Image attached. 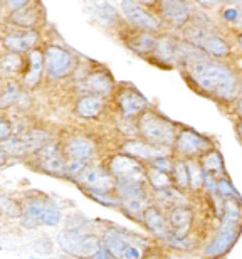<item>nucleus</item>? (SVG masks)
Instances as JSON below:
<instances>
[{
    "label": "nucleus",
    "mask_w": 242,
    "mask_h": 259,
    "mask_svg": "<svg viewBox=\"0 0 242 259\" xmlns=\"http://www.w3.org/2000/svg\"><path fill=\"white\" fill-rule=\"evenodd\" d=\"M237 42H239V48L242 49V32L239 34V37H237Z\"/></svg>",
    "instance_id": "79ce46f5"
},
{
    "label": "nucleus",
    "mask_w": 242,
    "mask_h": 259,
    "mask_svg": "<svg viewBox=\"0 0 242 259\" xmlns=\"http://www.w3.org/2000/svg\"><path fill=\"white\" fill-rule=\"evenodd\" d=\"M237 115L240 116V120H242V96L239 98V103H237Z\"/></svg>",
    "instance_id": "ea45409f"
},
{
    "label": "nucleus",
    "mask_w": 242,
    "mask_h": 259,
    "mask_svg": "<svg viewBox=\"0 0 242 259\" xmlns=\"http://www.w3.org/2000/svg\"><path fill=\"white\" fill-rule=\"evenodd\" d=\"M173 147L183 157H197V155H202L210 150V142L192 130H183V132L177 133Z\"/></svg>",
    "instance_id": "f8f14e48"
},
{
    "label": "nucleus",
    "mask_w": 242,
    "mask_h": 259,
    "mask_svg": "<svg viewBox=\"0 0 242 259\" xmlns=\"http://www.w3.org/2000/svg\"><path fill=\"white\" fill-rule=\"evenodd\" d=\"M167 219H168L170 229H172L175 236H178V237L188 236V231H190V227H192L193 214L187 205L183 204V205L172 207Z\"/></svg>",
    "instance_id": "a211bd4d"
},
{
    "label": "nucleus",
    "mask_w": 242,
    "mask_h": 259,
    "mask_svg": "<svg viewBox=\"0 0 242 259\" xmlns=\"http://www.w3.org/2000/svg\"><path fill=\"white\" fill-rule=\"evenodd\" d=\"M0 212L7 217H15V219H19L22 215L20 205L15 200L9 199V197H0Z\"/></svg>",
    "instance_id": "473e14b6"
},
{
    "label": "nucleus",
    "mask_w": 242,
    "mask_h": 259,
    "mask_svg": "<svg viewBox=\"0 0 242 259\" xmlns=\"http://www.w3.org/2000/svg\"><path fill=\"white\" fill-rule=\"evenodd\" d=\"M143 222H145L147 229L150 231L153 236H157L158 239L167 242L168 237L172 236V229H170L168 219L155 205H148L145 209V212H143Z\"/></svg>",
    "instance_id": "dca6fc26"
},
{
    "label": "nucleus",
    "mask_w": 242,
    "mask_h": 259,
    "mask_svg": "<svg viewBox=\"0 0 242 259\" xmlns=\"http://www.w3.org/2000/svg\"><path fill=\"white\" fill-rule=\"evenodd\" d=\"M147 182L152 185L153 190H162L167 187H172L173 185V179L170 172H165V170L150 167L147 172Z\"/></svg>",
    "instance_id": "bb28decb"
},
{
    "label": "nucleus",
    "mask_w": 242,
    "mask_h": 259,
    "mask_svg": "<svg viewBox=\"0 0 242 259\" xmlns=\"http://www.w3.org/2000/svg\"><path fill=\"white\" fill-rule=\"evenodd\" d=\"M103 246L110 252L111 257L123 259H138L143 256L145 241L138 236H133L130 232L110 229L103 236Z\"/></svg>",
    "instance_id": "20e7f679"
},
{
    "label": "nucleus",
    "mask_w": 242,
    "mask_h": 259,
    "mask_svg": "<svg viewBox=\"0 0 242 259\" xmlns=\"http://www.w3.org/2000/svg\"><path fill=\"white\" fill-rule=\"evenodd\" d=\"M200 165H202V170L205 174H210V175H214V177H217V175H225L224 160L217 150H214V148H210L205 153H202Z\"/></svg>",
    "instance_id": "393cba45"
},
{
    "label": "nucleus",
    "mask_w": 242,
    "mask_h": 259,
    "mask_svg": "<svg viewBox=\"0 0 242 259\" xmlns=\"http://www.w3.org/2000/svg\"><path fill=\"white\" fill-rule=\"evenodd\" d=\"M240 232V226H225L220 224L219 234L214 237V241L210 242L207 247V256L215 257V256H224L230 247L235 244Z\"/></svg>",
    "instance_id": "2eb2a0df"
},
{
    "label": "nucleus",
    "mask_w": 242,
    "mask_h": 259,
    "mask_svg": "<svg viewBox=\"0 0 242 259\" xmlns=\"http://www.w3.org/2000/svg\"><path fill=\"white\" fill-rule=\"evenodd\" d=\"M87 194H108L116 190V179L108 168H101L94 163H87V167L82 170V174L76 180Z\"/></svg>",
    "instance_id": "423d86ee"
},
{
    "label": "nucleus",
    "mask_w": 242,
    "mask_h": 259,
    "mask_svg": "<svg viewBox=\"0 0 242 259\" xmlns=\"http://www.w3.org/2000/svg\"><path fill=\"white\" fill-rule=\"evenodd\" d=\"M135 2H140L143 5H153V4L157 2V0H135Z\"/></svg>",
    "instance_id": "a19ab883"
},
{
    "label": "nucleus",
    "mask_w": 242,
    "mask_h": 259,
    "mask_svg": "<svg viewBox=\"0 0 242 259\" xmlns=\"http://www.w3.org/2000/svg\"><path fill=\"white\" fill-rule=\"evenodd\" d=\"M39 40V32L34 29H22V30H15V32H9L4 35V48L10 51V53H27L35 48Z\"/></svg>",
    "instance_id": "4468645a"
},
{
    "label": "nucleus",
    "mask_w": 242,
    "mask_h": 259,
    "mask_svg": "<svg viewBox=\"0 0 242 259\" xmlns=\"http://www.w3.org/2000/svg\"><path fill=\"white\" fill-rule=\"evenodd\" d=\"M58 244L64 252L78 257H111L106 247L103 246V241L92 236L91 232L69 227L66 231H61L58 234Z\"/></svg>",
    "instance_id": "f03ea898"
},
{
    "label": "nucleus",
    "mask_w": 242,
    "mask_h": 259,
    "mask_svg": "<svg viewBox=\"0 0 242 259\" xmlns=\"http://www.w3.org/2000/svg\"><path fill=\"white\" fill-rule=\"evenodd\" d=\"M19 98H20L19 88L15 86V84H9L7 90H5L2 95H0V108H2V110H5V108L14 106L15 103L19 101Z\"/></svg>",
    "instance_id": "2f4dec72"
},
{
    "label": "nucleus",
    "mask_w": 242,
    "mask_h": 259,
    "mask_svg": "<svg viewBox=\"0 0 242 259\" xmlns=\"http://www.w3.org/2000/svg\"><path fill=\"white\" fill-rule=\"evenodd\" d=\"M123 152L131 155L138 160H145V162L150 163L152 160H155L162 155H167V150L165 148H158L155 145L148 143V142H138V140H130L123 145Z\"/></svg>",
    "instance_id": "6ab92c4d"
},
{
    "label": "nucleus",
    "mask_w": 242,
    "mask_h": 259,
    "mask_svg": "<svg viewBox=\"0 0 242 259\" xmlns=\"http://www.w3.org/2000/svg\"><path fill=\"white\" fill-rule=\"evenodd\" d=\"M66 155L61 152L59 145L45 142L37 150V163L40 170L51 175H64L66 172Z\"/></svg>",
    "instance_id": "9b49d317"
},
{
    "label": "nucleus",
    "mask_w": 242,
    "mask_h": 259,
    "mask_svg": "<svg viewBox=\"0 0 242 259\" xmlns=\"http://www.w3.org/2000/svg\"><path fill=\"white\" fill-rule=\"evenodd\" d=\"M158 7L163 19L172 27H183L192 15V9L187 0H158Z\"/></svg>",
    "instance_id": "ddd939ff"
},
{
    "label": "nucleus",
    "mask_w": 242,
    "mask_h": 259,
    "mask_svg": "<svg viewBox=\"0 0 242 259\" xmlns=\"http://www.w3.org/2000/svg\"><path fill=\"white\" fill-rule=\"evenodd\" d=\"M108 170L113 174L116 182H128V180H143L147 179V170L141 162L131 155H115L110 160Z\"/></svg>",
    "instance_id": "1a4fd4ad"
},
{
    "label": "nucleus",
    "mask_w": 242,
    "mask_h": 259,
    "mask_svg": "<svg viewBox=\"0 0 242 259\" xmlns=\"http://www.w3.org/2000/svg\"><path fill=\"white\" fill-rule=\"evenodd\" d=\"M138 133L145 142L155 145L158 148H172L175 145V138H177V132L175 126L165 118L158 116L157 113L143 111L138 120Z\"/></svg>",
    "instance_id": "7ed1b4c3"
},
{
    "label": "nucleus",
    "mask_w": 242,
    "mask_h": 259,
    "mask_svg": "<svg viewBox=\"0 0 242 259\" xmlns=\"http://www.w3.org/2000/svg\"><path fill=\"white\" fill-rule=\"evenodd\" d=\"M217 192H219V195H222L224 199H235V200L242 202L240 194L237 192V190H235L234 185L230 184L225 177H222V179H220L219 182H217Z\"/></svg>",
    "instance_id": "72a5a7b5"
},
{
    "label": "nucleus",
    "mask_w": 242,
    "mask_h": 259,
    "mask_svg": "<svg viewBox=\"0 0 242 259\" xmlns=\"http://www.w3.org/2000/svg\"><path fill=\"white\" fill-rule=\"evenodd\" d=\"M14 135L12 130V123H10L7 118L0 116V142H7V140Z\"/></svg>",
    "instance_id": "c9c22d12"
},
{
    "label": "nucleus",
    "mask_w": 242,
    "mask_h": 259,
    "mask_svg": "<svg viewBox=\"0 0 242 259\" xmlns=\"http://www.w3.org/2000/svg\"><path fill=\"white\" fill-rule=\"evenodd\" d=\"M187 37L190 44H193L195 48H199L207 56H212V58L222 59L225 56L230 54L229 44L225 42L220 35L214 34L210 29H205L202 25H197V27L190 29L187 32Z\"/></svg>",
    "instance_id": "39448f33"
},
{
    "label": "nucleus",
    "mask_w": 242,
    "mask_h": 259,
    "mask_svg": "<svg viewBox=\"0 0 242 259\" xmlns=\"http://www.w3.org/2000/svg\"><path fill=\"white\" fill-rule=\"evenodd\" d=\"M121 10L128 19V22L138 30H145V32L153 34L162 29V20L155 14H152L147 9V5L135 2V0H123Z\"/></svg>",
    "instance_id": "6e6552de"
},
{
    "label": "nucleus",
    "mask_w": 242,
    "mask_h": 259,
    "mask_svg": "<svg viewBox=\"0 0 242 259\" xmlns=\"http://www.w3.org/2000/svg\"><path fill=\"white\" fill-rule=\"evenodd\" d=\"M178 59H182L188 69V77L200 90L220 101L230 103L239 96L240 82L229 66L207 56L193 44H180Z\"/></svg>",
    "instance_id": "f257e3e1"
},
{
    "label": "nucleus",
    "mask_w": 242,
    "mask_h": 259,
    "mask_svg": "<svg viewBox=\"0 0 242 259\" xmlns=\"http://www.w3.org/2000/svg\"><path fill=\"white\" fill-rule=\"evenodd\" d=\"M82 90L86 93H92V95H100L103 98H106L113 93V79L108 72L96 71L84 79Z\"/></svg>",
    "instance_id": "4be33fe9"
},
{
    "label": "nucleus",
    "mask_w": 242,
    "mask_h": 259,
    "mask_svg": "<svg viewBox=\"0 0 242 259\" xmlns=\"http://www.w3.org/2000/svg\"><path fill=\"white\" fill-rule=\"evenodd\" d=\"M24 69V59L19 53H9L0 58V71L5 74H17Z\"/></svg>",
    "instance_id": "c85d7f7f"
},
{
    "label": "nucleus",
    "mask_w": 242,
    "mask_h": 259,
    "mask_svg": "<svg viewBox=\"0 0 242 259\" xmlns=\"http://www.w3.org/2000/svg\"><path fill=\"white\" fill-rule=\"evenodd\" d=\"M187 168H188V189L192 190H200L204 187V170L202 165L195 163L192 160L187 162Z\"/></svg>",
    "instance_id": "7c9ffc66"
},
{
    "label": "nucleus",
    "mask_w": 242,
    "mask_h": 259,
    "mask_svg": "<svg viewBox=\"0 0 242 259\" xmlns=\"http://www.w3.org/2000/svg\"><path fill=\"white\" fill-rule=\"evenodd\" d=\"M237 132H239V137L242 138V123H240V125L237 126Z\"/></svg>",
    "instance_id": "37998d69"
},
{
    "label": "nucleus",
    "mask_w": 242,
    "mask_h": 259,
    "mask_svg": "<svg viewBox=\"0 0 242 259\" xmlns=\"http://www.w3.org/2000/svg\"><path fill=\"white\" fill-rule=\"evenodd\" d=\"M61 222V212L58 207L45 202L44 207V215H42V224L44 226H58Z\"/></svg>",
    "instance_id": "f704fd0d"
},
{
    "label": "nucleus",
    "mask_w": 242,
    "mask_h": 259,
    "mask_svg": "<svg viewBox=\"0 0 242 259\" xmlns=\"http://www.w3.org/2000/svg\"><path fill=\"white\" fill-rule=\"evenodd\" d=\"M44 66L51 79H63L74 69V59L71 53L59 46H49L44 53Z\"/></svg>",
    "instance_id": "9d476101"
},
{
    "label": "nucleus",
    "mask_w": 242,
    "mask_h": 259,
    "mask_svg": "<svg viewBox=\"0 0 242 259\" xmlns=\"http://www.w3.org/2000/svg\"><path fill=\"white\" fill-rule=\"evenodd\" d=\"M172 179H173V185L180 190L188 189V168H187V162L183 160H178V162L173 163L172 167Z\"/></svg>",
    "instance_id": "c756f323"
},
{
    "label": "nucleus",
    "mask_w": 242,
    "mask_h": 259,
    "mask_svg": "<svg viewBox=\"0 0 242 259\" xmlns=\"http://www.w3.org/2000/svg\"><path fill=\"white\" fill-rule=\"evenodd\" d=\"M118 110L125 118H135L140 116L143 111L147 110L148 103L140 93L136 91H121L116 98Z\"/></svg>",
    "instance_id": "f3484780"
},
{
    "label": "nucleus",
    "mask_w": 242,
    "mask_h": 259,
    "mask_svg": "<svg viewBox=\"0 0 242 259\" xmlns=\"http://www.w3.org/2000/svg\"><path fill=\"white\" fill-rule=\"evenodd\" d=\"M126 44L128 48L138 54H153L157 48V37H153L152 32L141 30V34H136L135 37L126 39Z\"/></svg>",
    "instance_id": "b1692460"
},
{
    "label": "nucleus",
    "mask_w": 242,
    "mask_h": 259,
    "mask_svg": "<svg viewBox=\"0 0 242 259\" xmlns=\"http://www.w3.org/2000/svg\"><path fill=\"white\" fill-rule=\"evenodd\" d=\"M30 0H4V4L7 5V9L10 10H19L25 7V5H29Z\"/></svg>",
    "instance_id": "4c0bfd02"
},
{
    "label": "nucleus",
    "mask_w": 242,
    "mask_h": 259,
    "mask_svg": "<svg viewBox=\"0 0 242 259\" xmlns=\"http://www.w3.org/2000/svg\"><path fill=\"white\" fill-rule=\"evenodd\" d=\"M12 20L14 24H17L22 29H34L39 20V14L25 5L19 10H12Z\"/></svg>",
    "instance_id": "cd10ccee"
},
{
    "label": "nucleus",
    "mask_w": 242,
    "mask_h": 259,
    "mask_svg": "<svg viewBox=\"0 0 242 259\" xmlns=\"http://www.w3.org/2000/svg\"><path fill=\"white\" fill-rule=\"evenodd\" d=\"M103 110H105V98L100 95H92V93L81 96L78 103H76V113H78V116L84 118V120L98 118Z\"/></svg>",
    "instance_id": "412c9836"
},
{
    "label": "nucleus",
    "mask_w": 242,
    "mask_h": 259,
    "mask_svg": "<svg viewBox=\"0 0 242 259\" xmlns=\"http://www.w3.org/2000/svg\"><path fill=\"white\" fill-rule=\"evenodd\" d=\"M195 2L204 9H215V7H220V5L225 2H229V0H195Z\"/></svg>",
    "instance_id": "e433bc0d"
},
{
    "label": "nucleus",
    "mask_w": 242,
    "mask_h": 259,
    "mask_svg": "<svg viewBox=\"0 0 242 259\" xmlns=\"http://www.w3.org/2000/svg\"><path fill=\"white\" fill-rule=\"evenodd\" d=\"M5 160H7V152L4 150V147H0V165H4Z\"/></svg>",
    "instance_id": "58836bf2"
},
{
    "label": "nucleus",
    "mask_w": 242,
    "mask_h": 259,
    "mask_svg": "<svg viewBox=\"0 0 242 259\" xmlns=\"http://www.w3.org/2000/svg\"><path fill=\"white\" fill-rule=\"evenodd\" d=\"M27 72L24 74V86L32 90L40 82L42 79V71L45 69L44 66V54L40 51H35L32 49L29 53V61H27Z\"/></svg>",
    "instance_id": "5701e85b"
},
{
    "label": "nucleus",
    "mask_w": 242,
    "mask_h": 259,
    "mask_svg": "<svg viewBox=\"0 0 242 259\" xmlns=\"http://www.w3.org/2000/svg\"><path fill=\"white\" fill-rule=\"evenodd\" d=\"M155 199H157V202H160L162 205H167V207H170V209L175 205L187 204L185 195L180 192V189H177L175 185L167 187V189H162V190H155Z\"/></svg>",
    "instance_id": "a878e982"
},
{
    "label": "nucleus",
    "mask_w": 242,
    "mask_h": 259,
    "mask_svg": "<svg viewBox=\"0 0 242 259\" xmlns=\"http://www.w3.org/2000/svg\"><path fill=\"white\" fill-rule=\"evenodd\" d=\"M64 155H66V158L91 162L92 157H94V143L84 137H74L66 143Z\"/></svg>",
    "instance_id": "aec40b11"
},
{
    "label": "nucleus",
    "mask_w": 242,
    "mask_h": 259,
    "mask_svg": "<svg viewBox=\"0 0 242 259\" xmlns=\"http://www.w3.org/2000/svg\"><path fill=\"white\" fill-rule=\"evenodd\" d=\"M45 142H49V135L45 132H39V130H30V132L12 135L7 142H4V150L7 155H14V157H25L30 155L42 147Z\"/></svg>",
    "instance_id": "0eeeda50"
}]
</instances>
